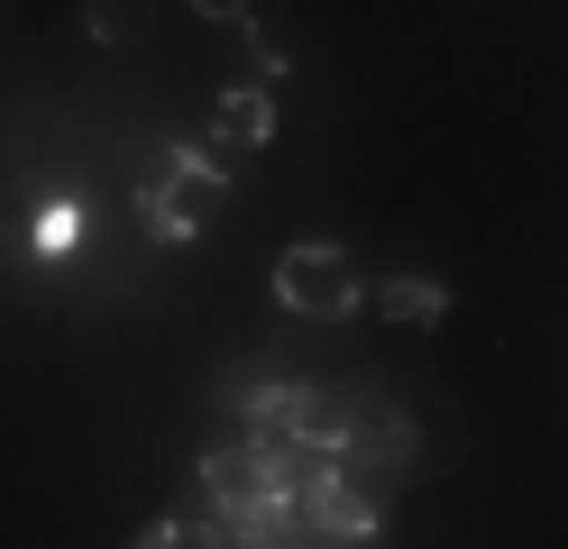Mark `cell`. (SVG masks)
Masks as SVG:
<instances>
[{
    "label": "cell",
    "mask_w": 568,
    "mask_h": 549,
    "mask_svg": "<svg viewBox=\"0 0 568 549\" xmlns=\"http://www.w3.org/2000/svg\"><path fill=\"white\" fill-rule=\"evenodd\" d=\"M28 247H38V256H74V247H83V211H74V202H38Z\"/></svg>",
    "instance_id": "cell-9"
},
{
    "label": "cell",
    "mask_w": 568,
    "mask_h": 549,
    "mask_svg": "<svg viewBox=\"0 0 568 549\" xmlns=\"http://www.w3.org/2000/svg\"><path fill=\"white\" fill-rule=\"evenodd\" d=\"M239 413H247V439L284 458V449L303 439V376H284V385H239Z\"/></svg>",
    "instance_id": "cell-5"
},
{
    "label": "cell",
    "mask_w": 568,
    "mask_h": 549,
    "mask_svg": "<svg viewBox=\"0 0 568 549\" xmlns=\"http://www.w3.org/2000/svg\"><path fill=\"white\" fill-rule=\"evenodd\" d=\"M202 486H211L221 512H275V504H294V495H284L275 449H257V439H239V449H202Z\"/></svg>",
    "instance_id": "cell-3"
},
{
    "label": "cell",
    "mask_w": 568,
    "mask_h": 549,
    "mask_svg": "<svg viewBox=\"0 0 568 549\" xmlns=\"http://www.w3.org/2000/svg\"><path fill=\"white\" fill-rule=\"evenodd\" d=\"M221 183H230V165H211V156H202L193 138H184V146H165L156 183L138 193V220H148V238H156V247H193L202 211L221 202Z\"/></svg>",
    "instance_id": "cell-1"
},
{
    "label": "cell",
    "mask_w": 568,
    "mask_h": 549,
    "mask_svg": "<svg viewBox=\"0 0 568 549\" xmlns=\"http://www.w3.org/2000/svg\"><path fill=\"white\" fill-rule=\"evenodd\" d=\"M83 28L101 37V47H129V37L148 28V0H83Z\"/></svg>",
    "instance_id": "cell-10"
},
{
    "label": "cell",
    "mask_w": 568,
    "mask_h": 549,
    "mask_svg": "<svg viewBox=\"0 0 568 549\" xmlns=\"http://www.w3.org/2000/svg\"><path fill=\"white\" fill-rule=\"evenodd\" d=\"M193 10H202L211 28H247V0H193Z\"/></svg>",
    "instance_id": "cell-12"
},
{
    "label": "cell",
    "mask_w": 568,
    "mask_h": 549,
    "mask_svg": "<svg viewBox=\"0 0 568 549\" xmlns=\"http://www.w3.org/2000/svg\"><path fill=\"white\" fill-rule=\"evenodd\" d=\"M348 458L404 467V458H413V421H404V413H358V421H348Z\"/></svg>",
    "instance_id": "cell-8"
},
{
    "label": "cell",
    "mask_w": 568,
    "mask_h": 549,
    "mask_svg": "<svg viewBox=\"0 0 568 549\" xmlns=\"http://www.w3.org/2000/svg\"><path fill=\"white\" fill-rule=\"evenodd\" d=\"M294 522H312V540H376V504L348 495V458H339L312 486H294Z\"/></svg>",
    "instance_id": "cell-4"
},
{
    "label": "cell",
    "mask_w": 568,
    "mask_h": 549,
    "mask_svg": "<svg viewBox=\"0 0 568 549\" xmlns=\"http://www.w3.org/2000/svg\"><path fill=\"white\" fill-rule=\"evenodd\" d=\"M211 120H221L230 146H266V138H275V92H266V83H230Z\"/></svg>",
    "instance_id": "cell-7"
},
{
    "label": "cell",
    "mask_w": 568,
    "mask_h": 549,
    "mask_svg": "<svg viewBox=\"0 0 568 549\" xmlns=\"http://www.w3.org/2000/svg\"><path fill=\"white\" fill-rule=\"evenodd\" d=\"M367 312L404 321V329H432V321L449 312V284H440V275H385V284H367Z\"/></svg>",
    "instance_id": "cell-6"
},
{
    "label": "cell",
    "mask_w": 568,
    "mask_h": 549,
    "mask_svg": "<svg viewBox=\"0 0 568 549\" xmlns=\"http://www.w3.org/2000/svg\"><path fill=\"white\" fill-rule=\"evenodd\" d=\"M275 303L303 312V321H348V312H367V275H358V256H348V247L303 238V247L275 256Z\"/></svg>",
    "instance_id": "cell-2"
},
{
    "label": "cell",
    "mask_w": 568,
    "mask_h": 549,
    "mask_svg": "<svg viewBox=\"0 0 568 549\" xmlns=\"http://www.w3.org/2000/svg\"><path fill=\"white\" fill-rule=\"evenodd\" d=\"M239 37H247V64H257V83H284V73H294V47H284L275 28H257V19H247Z\"/></svg>",
    "instance_id": "cell-11"
}]
</instances>
